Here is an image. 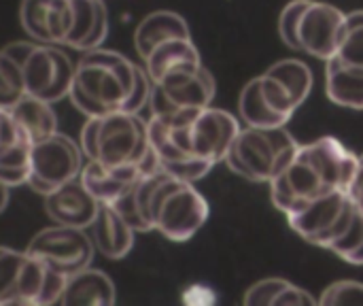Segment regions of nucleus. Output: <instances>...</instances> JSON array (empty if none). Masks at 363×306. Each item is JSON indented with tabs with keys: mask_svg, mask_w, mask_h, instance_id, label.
<instances>
[{
	"mask_svg": "<svg viewBox=\"0 0 363 306\" xmlns=\"http://www.w3.org/2000/svg\"><path fill=\"white\" fill-rule=\"evenodd\" d=\"M147 128L149 143L162 168L191 183L206 177L225 160L240 130L238 121L228 111L213 106L151 115Z\"/></svg>",
	"mask_w": 363,
	"mask_h": 306,
	"instance_id": "1",
	"label": "nucleus"
},
{
	"mask_svg": "<svg viewBox=\"0 0 363 306\" xmlns=\"http://www.w3.org/2000/svg\"><path fill=\"white\" fill-rule=\"evenodd\" d=\"M357 162L359 158L334 136L298 147L287 168L270 183L274 207L291 215L317 198L349 192Z\"/></svg>",
	"mask_w": 363,
	"mask_h": 306,
	"instance_id": "2",
	"label": "nucleus"
},
{
	"mask_svg": "<svg viewBox=\"0 0 363 306\" xmlns=\"http://www.w3.org/2000/svg\"><path fill=\"white\" fill-rule=\"evenodd\" d=\"M145 75L147 70L125 55L98 47L83 51L68 96L87 117H102L113 111L130 113L134 92Z\"/></svg>",
	"mask_w": 363,
	"mask_h": 306,
	"instance_id": "3",
	"label": "nucleus"
},
{
	"mask_svg": "<svg viewBox=\"0 0 363 306\" xmlns=\"http://www.w3.org/2000/svg\"><path fill=\"white\" fill-rule=\"evenodd\" d=\"M313 89V70L300 60H281L240 94V117L255 128H281Z\"/></svg>",
	"mask_w": 363,
	"mask_h": 306,
	"instance_id": "4",
	"label": "nucleus"
},
{
	"mask_svg": "<svg viewBox=\"0 0 363 306\" xmlns=\"http://www.w3.org/2000/svg\"><path fill=\"white\" fill-rule=\"evenodd\" d=\"M81 151L104 166H138L143 175L162 168L149 143L147 121L138 113L113 111L89 117L81 128Z\"/></svg>",
	"mask_w": 363,
	"mask_h": 306,
	"instance_id": "5",
	"label": "nucleus"
},
{
	"mask_svg": "<svg viewBox=\"0 0 363 306\" xmlns=\"http://www.w3.org/2000/svg\"><path fill=\"white\" fill-rule=\"evenodd\" d=\"M296 138L281 128H255L238 130L225 164L236 175L253 183H272L294 160L298 151Z\"/></svg>",
	"mask_w": 363,
	"mask_h": 306,
	"instance_id": "6",
	"label": "nucleus"
},
{
	"mask_svg": "<svg viewBox=\"0 0 363 306\" xmlns=\"http://www.w3.org/2000/svg\"><path fill=\"white\" fill-rule=\"evenodd\" d=\"M347 15L317 0H291L279 17L283 43L296 51H306L321 60L336 55Z\"/></svg>",
	"mask_w": 363,
	"mask_h": 306,
	"instance_id": "7",
	"label": "nucleus"
},
{
	"mask_svg": "<svg viewBox=\"0 0 363 306\" xmlns=\"http://www.w3.org/2000/svg\"><path fill=\"white\" fill-rule=\"evenodd\" d=\"M357 215V207L349 192H334L313 200L304 209L287 215L289 226L308 243L332 249L338 243Z\"/></svg>",
	"mask_w": 363,
	"mask_h": 306,
	"instance_id": "8",
	"label": "nucleus"
},
{
	"mask_svg": "<svg viewBox=\"0 0 363 306\" xmlns=\"http://www.w3.org/2000/svg\"><path fill=\"white\" fill-rule=\"evenodd\" d=\"M83 168V151L81 147L55 132L38 143H32L30 149V175H28V185L47 196L60 185L77 179Z\"/></svg>",
	"mask_w": 363,
	"mask_h": 306,
	"instance_id": "9",
	"label": "nucleus"
},
{
	"mask_svg": "<svg viewBox=\"0 0 363 306\" xmlns=\"http://www.w3.org/2000/svg\"><path fill=\"white\" fill-rule=\"evenodd\" d=\"M215 98V79L202 64L181 68L157 83L149 98L153 115H168L179 111H200L211 106Z\"/></svg>",
	"mask_w": 363,
	"mask_h": 306,
	"instance_id": "10",
	"label": "nucleus"
},
{
	"mask_svg": "<svg viewBox=\"0 0 363 306\" xmlns=\"http://www.w3.org/2000/svg\"><path fill=\"white\" fill-rule=\"evenodd\" d=\"M94 251L96 247L91 243V236L85 234V228L62 224L40 230L26 249V253L34 256L36 260L66 277L87 268L94 260Z\"/></svg>",
	"mask_w": 363,
	"mask_h": 306,
	"instance_id": "11",
	"label": "nucleus"
},
{
	"mask_svg": "<svg viewBox=\"0 0 363 306\" xmlns=\"http://www.w3.org/2000/svg\"><path fill=\"white\" fill-rule=\"evenodd\" d=\"M26 92L47 102H60L70 94L77 66L72 60L53 45H34L21 64Z\"/></svg>",
	"mask_w": 363,
	"mask_h": 306,
	"instance_id": "12",
	"label": "nucleus"
},
{
	"mask_svg": "<svg viewBox=\"0 0 363 306\" xmlns=\"http://www.w3.org/2000/svg\"><path fill=\"white\" fill-rule=\"evenodd\" d=\"M19 19L23 30L47 45L66 43L72 30L70 0H21Z\"/></svg>",
	"mask_w": 363,
	"mask_h": 306,
	"instance_id": "13",
	"label": "nucleus"
},
{
	"mask_svg": "<svg viewBox=\"0 0 363 306\" xmlns=\"http://www.w3.org/2000/svg\"><path fill=\"white\" fill-rule=\"evenodd\" d=\"M98 207L100 202L89 194V190L83 185L79 177L45 196L47 215L62 226L89 228L98 213Z\"/></svg>",
	"mask_w": 363,
	"mask_h": 306,
	"instance_id": "14",
	"label": "nucleus"
},
{
	"mask_svg": "<svg viewBox=\"0 0 363 306\" xmlns=\"http://www.w3.org/2000/svg\"><path fill=\"white\" fill-rule=\"evenodd\" d=\"M89 228L96 251L108 260H121L134 247V228L108 202H100Z\"/></svg>",
	"mask_w": 363,
	"mask_h": 306,
	"instance_id": "15",
	"label": "nucleus"
},
{
	"mask_svg": "<svg viewBox=\"0 0 363 306\" xmlns=\"http://www.w3.org/2000/svg\"><path fill=\"white\" fill-rule=\"evenodd\" d=\"M72 2V30L64 45L91 51L102 47L108 34V11L104 0H70Z\"/></svg>",
	"mask_w": 363,
	"mask_h": 306,
	"instance_id": "16",
	"label": "nucleus"
},
{
	"mask_svg": "<svg viewBox=\"0 0 363 306\" xmlns=\"http://www.w3.org/2000/svg\"><path fill=\"white\" fill-rule=\"evenodd\" d=\"M138 177H143V170L138 166H104L96 160H89L79 175L89 194L98 202L108 204L115 202Z\"/></svg>",
	"mask_w": 363,
	"mask_h": 306,
	"instance_id": "17",
	"label": "nucleus"
},
{
	"mask_svg": "<svg viewBox=\"0 0 363 306\" xmlns=\"http://www.w3.org/2000/svg\"><path fill=\"white\" fill-rule=\"evenodd\" d=\"M64 306H111L115 305V285L113 281L96 268H83L68 277L64 294L60 298Z\"/></svg>",
	"mask_w": 363,
	"mask_h": 306,
	"instance_id": "18",
	"label": "nucleus"
},
{
	"mask_svg": "<svg viewBox=\"0 0 363 306\" xmlns=\"http://www.w3.org/2000/svg\"><path fill=\"white\" fill-rule=\"evenodd\" d=\"M200 53L191 40V36H179L160 43L147 58H145V70L149 72L151 81L157 83L166 75L181 70V68H191L198 66Z\"/></svg>",
	"mask_w": 363,
	"mask_h": 306,
	"instance_id": "19",
	"label": "nucleus"
},
{
	"mask_svg": "<svg viewBox=\"0 0 363 306\" xmlns=\"http://www.w3.org/2000/svg\"><path fill=\"white\" fill-rule=\"evenodd\" d=\"M179 36H191L187 21L172 11H155L138 23L134 32V45L138 55L145 60L160 43Z\"/></svg>",
	"mask_w": 363,
	"mask_h": 306,
	"instance_id": "20",
	"label": "nucleus"
},
{
	"mask_svg": "<svg viewBox=\"0 0 363 306\" xmlns=\"http://www.w3.org/2000/svg\"><path fill=\"white\" fill-rule=\"evenodd\" d=\"M19 130L30 138V143H38L57 132V115L51 102L26 94L13 109H9Z\"/></svg>",
	"mask_w": 363,
	"mask_h": 306,
	"instance_id": "21",
	"label": "nucleus"
},
{
	"mask_svg": "<svg viewBox=\"0 0 363 306\" xmlns=\"http://www.w3.org/2000/svg\"><path fill=\"white\" fill-rule=\"evenodd\" d=\"M325 92L340 106L363 109V68L349 66L332 55L325 68Z\"/></svg>",
	"mask_w": 363,
	"mask_h": 306,
	"instance_id": "22",
	"label": "nucleus"
},
{
	"mask_svg": "<svg viewBox=\"0 0 363 306\" xmlns=\"http://www.w3.org/2000/svg\"><path fill=\"white\" fill-rule=\"evenodd\" d=\"M245 305L249 306H279V305H315V298L306 294L304 290L283 281V279H266L257 285H253L247 296Z\"/></svg>",
	"mask_w": 363,
	"mask_h": 306,
	"instance_id": "23",
	"label": "nucleus"
},
{
	"mask_svg": "<svg viewBox=\"0 0 363 306\" xmlns=\"http://www.w3.org/2000/svg\"><path fill=\"white\" fill-rule=\"evenodd\" d=\"M30 149L32 143L28 136H21L19 141H15L11 147H6L0 153V179L9 185H21L28 181L30 175Z\"/></svg>",
	"mask_w": 363,
	"mask_h": 306,
	"instance_id": "24",
	"label": "nucleus"
},
{
	"mask_svg": "<svg viewBox=\"0 0 363 306\" xmlns=\"http://www.w3.org/2000/svg\"><path fill=\"white\" fill-rule=\"evenodd\" d=\"M28 253L0 247V306L19 305V281Z\"/></svg>",
	"mask_w": 363,
	"mask_h": 306,
	"instance_id": "25",
	"label": "nucleus"
},
{
	"mask_svg": "<svg viewBox=\"0 0 363 306\" xmlns=\"http://www.w3.org/2000/svg\"><path fill=\"white\" fill-rule=\"evenodd\" d=\"M336 58L349 66L363 68V11H353L347 15Z\"/></svg>",
	"mask_w": 363,
	"mask_h": 306,
	"instance_id": "26",
	"label": "nucleus"
},
{
	"mask_svg": "<svg viewBox=\"0 0 363 306\" xmlns=\"http://www.w3.org/2000/svg\"><path fill=\"white\" fill-rule=\"evenodd\" d=\"M26 81L21 64H17L11 55L0 49V109H13L26 96Z\"/></svg>",
	"mask_w": 363,
	"mask_h": 306,
	"instance_id": "27",
	"label": "nucleus"
},
{
	"mask_svg": "<svg viewBox=\"0 0 363 306\" xmlns=\"http://www.w3.org/2000/svg\"><path fill=\"white\" fill-rule=\"evenodd\" d=\"M332 251L340 256L342 260H347L349 264H355V266L363 264V213L359 209H357L353 224L345 232V236L332 245Z\"/></svg>",
	"mask_w": 363,
	"mask_h": 306,
	"instance_id": "28",
	"label": "nucleus"
},
{
	"mask_svg": "<svg viewBox=\"0 0 363 306\" xmlns=\"http://www.w3.org/2000/svg\"><path fill=\"white\" fill-rule=\"evenodd\" d=\"M319 302L323 306L363 305V285L355 281H338L323 292Z\"/></svg>",
	"mask_w": 363,
	"mask_h": 306,
	"instance_id": "29",
	"label": "nucleus"
},
{
	"mask_svg": "<svg viewBox=\"0 0 363 306\" xmlns=\"http://www.w3.org/2000/svg\"><path fill=\"white\" fill-rule=\"evenodd\" d=\"M21 136H26V134L19 130V126L15 124L13 115L9 111H2L0 109V153L6 147H11L15 141H19Z\"/></svg>",
	"mask_w": 363,
	"mask_h": 306,
	"instance_id": "30",
	"label": "nucleus"
},
{
	"mask_svg": "<svg viewBox=\"0 0 363 306\" xmlns=\"http://www.w3.org/2000/svg\"><path fill=\"white\" fill-rule=\"evenodd\" d=\"M349 196L351 200L355 202V207L363 213V155L357 162V170H355V177L349 185Z\"/></svg>",
	"mask_w": 363,
	"mask_h": 306,
	"instance_id": "31",
	"label": "nucleus"
},
{
	"mask_svg": "<svg viewBox=\"0 0 363 306\" xmlns=\"http://www.w3.org/2000/svg\"><path fill=\"white\" fill-rule=\"evenodd\" d=\"M9 190H11V187L0 179V213H2V211L6 209V204H9Z\"/></svg>",
	"mask_w": 363,
	"mask_h": 306,
	"instance_id": "32",
	"label": "nucleus"
}]
</instances>
